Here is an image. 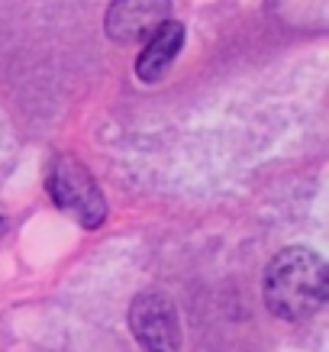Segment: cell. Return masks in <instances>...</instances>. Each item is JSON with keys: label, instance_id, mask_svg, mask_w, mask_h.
<instances>
[{"label": "cell", "instance_id": "6da1fadb", "mask_svg": "<svg viewBox=\"0 0 329 352\" xmlns=\"http://www.w3.org/2000/svg\"><path fill=\"white\" fill-rule=\"evenodd\" d=\"M265 304L281 320H307L313 317L329 294L326 262L304 245L281 249L265 268Z\"/></svg>", "mask_w": 329, "mask_h": 352}, {"label": "cell", "instance_id": "7a4b0ae2", "mask_svg": "<svg viewBox=\"0 0 329 352\" xmlns=\"http://www.w3.org/2000/svg\"><path fill=\"white\" fill-rule=\"evenodd\" d=\"M45 191L58 210L71 214L84 230H97L106 220L104 191L97 188L94 175L71 155H55L45 171Z\"/></svg>", "mask_w": 329, "mask_h": 352}, {"label": "cell", "instance_id": "3957f363", "mask_svg": "<svg viewBox=\"0 0 329 352\" xmlns=\"http://www.w3.org/2000/svg\"><path fill=\"white\" fill-rule=\"evenodd\" d=\"M129 330L142 352H181L178 310L168 294L142 291L129 307Z\"/></svg>", "mask_w": 329, "mask_h": 352}, {"label": "cell", "instance_id": "277c9868", "mask_svg": "<svg viewBox=\"0 0 329 352\" xmlns=\"http://www.w3.org/2000/svg\"><path fill=\"white\" fill-rule=\"evenodd\" d=\"M171 0H113L106 7L104 30L113 43H136L168 20Z\"/></svg>", "mask_w": 329, "mask_h": 352}, {"label": "cell", "instance_id": "5b68a950", "mask_svg": "<svg viewBox=\"0 0 329 352\" xmlns=\"http://www.w3.org/2000/svg\"><path fill=\"white\" fill-rule=\"evenodd\" d=\"M188 30L181 20H165L155 32H149L142 39V49L136 55V78L142 85H159L161 78L168 75V68L178 62L181 49H184Z\"/></svg>", "mask_w": 329, "mask_h": 352}]
</instances>
